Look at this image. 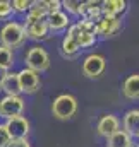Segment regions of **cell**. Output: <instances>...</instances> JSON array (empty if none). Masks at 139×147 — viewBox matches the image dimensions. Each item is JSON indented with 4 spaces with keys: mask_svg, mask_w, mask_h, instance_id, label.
<instances>
[{
    "mask_svg": "<svg viewBox=\"0 0 139 147\" xmlns=\"http://www.w3.org/2000/svg\"><path fill=\"white\" fill-rule=\"evenodd\" d=\"M22 28L26 31L28 39H33V41H45L52 34V31L46 24V19L45 21H36V22H31V24H22Z\"/></svg>",
    "mask_w": 139,
    "mask_h": 147,
    "instance_id": "10",
    "label": "cell"
},
{
    "mask_svg": "<svg viewBox=\"0 0 139 147\" xmlns=\"http://www.w3.org/2000/svg\"><path fill=\"white\" fill-rule=\"evenodd\" d=\"M0 92H2V91H0Z\"/></svg>",
    "mask_w": 139,
    "mask_h": 147,
    "instance_id": "32",
    "label": "cell"
},
{
    "mask_svg": "<svg viewBox=\"0 0 139 147\" xmlns=\"http://www.w3.org/2000/svg\"><path fill=\"white\" fill-rule=\"evenodd\" d=\"M77 28L81 33H86V34H96V22L93 21H86V19H79L77 22Z\"/></svg>",
    "mask_w": 139,
    "mask_h": 147,
    "instance_id": "23",
    "label": "cell"
},
{
    "mask_svg": "<svg viewBox=\"0 0 139 147\" xmlns=\"http://www.w3.org/2000/svg\"><path fill=\"white\" fill-rule=\"evenodd\" d=\"M10 142V137L5 130V125L0 123V147H7V144Z\"/></svg>",
    "mask_w": 139,
    "mask_h": 147,
    "instance_id": "27",
    "label": "cell"
},
{
    "mask_svg": "<svg viewBox=\"0 0 139 147\" xmlns=\"http://www.w3.org/2000/svg\"><path fill=\"white\" fill-rule=\"evenodd\" d=\"M7 72H9V70H5V69H0V80H2V79L7 75Z\"/></svg>",
    "mask_w": 139,
    "mask_h": 147,
    "instance_id": "29",
    "label": "cell"
},
{
    "mask_svg": "<svg viewBox=\"0 0 139 147\" xmlns=\"http://www.w3.org/2000/svg\"><path fill=\"white\" fill-rule=\"evenodd\" d=\"M26 39V31L19 21H7L0 29V46H5L12 51L21 48Z\"/></svg>",
    "mask_w": 139,
    "mask_h": 147,
    "instance_id": "1",
    "label": "cell"
},
{
    "mask_svg": "<svg viewBox=\"0 0 139 147\" xmlns=\"http://www.w3.org/2000/svg\"><path fill=\"white\" fill-rule=\"evenodd\" d=\"M102 16H103V14H102V2L88 0V2H82V3H81V10H79V17H81V19L96 22Z\"/></svg>",
    "mask_w": 139,
    "mask_h": 147,
    "instance_id": "16",
    "label": "cell"
},
{
    "mask_svg": "<svg viewBox=\"0 0 139 147\" xmlns=\"http://www.w3.org/2000/svg\"><path fill=\"white\" fill-rule=\"evenodd\" d=\"M31 2L33 0H12L10 5H12V12L14 14H28L29 7H31Z\"/></svg>",
    "mask_w": 139,
    "mask_h": 147,
    "instance_id": "21",
    "label": "cell"
},
{
    "mask_svg": "<svg viewBox=\"0 0 139 147\" xmlns=\"http://www.w3.org/2000/svg\"><path fill=\"white\" fill-rule=\"evenodd\" d=\"M119 130H120V120H119V116H115V115H112V113L103 115V116L98 120V123H96V132H98V135H100V137H105V139H108L110 135H113V134L119 132Z\"/></svg>",
    "mask_w": 139,
    "mask_h": 147,
    "instance_id": "9",
    "label": "cell"
},
{
    "mask_svg": "<svg viewBox=\"0 0 139 147\" xmlns=\"http://www.w3.org/2000/svg\"><path fill=\"white\" fill-rule=\"evenodd\" d=\"M26 111V99L22 96H3L0 98V118L10 120L22 116Z\"/></svg>",
    "mask_w": 139,
    "mask_h": 147,
    "instance_id": "4",
    "label": "cell"
},
{
    "mask_svg": "<svg viewBox=\"0 0 139 147\" xmlns=\"http://www.w3.org/2000/svg\"><path fill=\"white\" fill-rule=\"evenodd\" d=\"M16 62V55L12 50L5 48V46H0V69H5V70H10L12 65Z\"/></svg>",
    "mask_w": 139,
    "mask_h": 147,
    "instance_id": "20",
    "label": "cell"
},
{
    "mask_svg": "<svg viewBox=\"0 0 139 147\" xmlns=\"http://www.w3.org/2000/svg\"><path fill=\"white\" fill-rule=\"evenodd\" d=\"M46 17H48L46 0H33L28 14L24 16V22H21V24H31L36 21H45Z\"/></svg>",
    "mask_w": 139,
    "mask_h": 147,
    "instance_id": "11",
    "label": "cell"
},
{
    "mask_svg": "<svg viewBox=\"0 0 139 147\" xmlns=\"http://www.w3.org/2000/svg\"><path fill=\"white\" fill-rule=\"evenodd\" d=\"M122 31V21L120 19H113V17H105L102 16L96 21V38L108 39V38L117 36Z\"/></svg>",
    "mask_w": 139,
    "mask_h": 147,
    "instance_id": "8",
    "label": "cell"
},
{
    "mask_svg": "<svg viewBox=\"0 0 139 147\" xmlns=\"http://www.w3.org/2000/svg\"><path fill=\"white\" fill-rule=\"evenodd\" d=\"M60 50H62V55L65 58H76L77 53L81 51V46H79V43L76 39H72L69 36H64V39H62V48Z\"/></svg>",
    "mask_w": 139,
    "mask_h": 147,
    "instance_id": "19",
    "label": "cell"
},
{
    "mask_svg": "<svg viewBox=\"0 0 139 147\" xmlns=\"http://www.w3.org/2000/svg\"><path fill=\"white\" fill-rule=\"evenodd\" d=\"M46 24L50 28L52 33H57V31H64L67 29L70 24V16H67L64 10H59V12H53V14H48L46 17Z\"/></svg>",
    "mask_w": 139,
    "mask_h": 147,
    "instance_id": "15",
    "label": "cell"
},
{
    "mask_svg": "<svg viewBox=\"0 0 139 147\" xmlns=\"http://www.w3.org/2000/svg\"><path fill=\"white\" fill-rule=\"evenodd\" d=\"M12 5L9 0H0V21H7L12 16Z\"/></svg>",
    "mask_w": 139,
    "mask_h": 147,
    "instance_id": "24",
    "label": "cell"
},
{
    "mask_svg": "<svg viewBox=\"0 0 139 147\" xmlns=\"http://www.w3.org/2000/svg\"><path fill=\"white\" fill-rule=\"evenodd\" d=\"M134 147H139V142H138V144H134Z\"/></svg>",
    "mask_w": 139,
    "mask_h": 147,
    "instance_id": "30",
    "label": "cell"
},
{
    "mask_svg": "<svg viewBox=\"0 0 139 147\" xmlns=\"http://www.w3.org/2000/svg\"><path fill=\"white\" fill-rule=\"evenodd\" d=\"M122 94L127 99H131V101L139 99V74H132V75L124 79V82H122Z\"/></svg>",
    "mask_w": 139,
    "mask_h": 147,
    "instance_id": "17",
    "label": "cell"
},
{
    "mask_svg": "<svg viewBox=\"0 0 139 147\" xmlns=\"http://www.w3.org/2000/svg\"><path fill=\"white\" fill-rule=\"evenodd\" d=\"M96 41H98L96 34H86V33H81V36H79V46H81V48H91Z\"/></svg>",
    "mask_w": 139,
    "mask_h": 147,
    "instance_id": "25",
    "label": "cell"
},
{
    "mask_svg": "<svg viewBox=\"0 0 139 147\" xmlns=\"http://www.w3.org/2000/svg\"><path fill=\"white\" fill-rule=\"evenodd\" d=\"M7 147H31V142L28 139H17V140H10Z\"/></svg>",
    "mask_w": 139,
    "mask_h": 147,
    "instance_id": "28",
    "label": "cell"
},
{
    "mask_svg": "<svg viewBox=\"0 0 139 147\" xmlns=\"http://www.w3.org/2000/svg\"><path fill=\"white\" fill-rule=\"evenodd\" d=\"M125 10H127V2L125 0H103L102 2V14L105 17L120 19V16Z\"/></svg>",
    "mask_w": 139,
    "mask_h": 147,
    "instance_id": "14",
    "label": "cell"
},
{
    "mask_svg": "<svg viewBox=\"0 0 139 147\" xmlns=\"http://www.w3.org/2000/svg\"><path fill=\"white\" fill-rule=\"evenodd\" d=\"M77 113V99L72 94H60L52 103V115L57 120H70Z\"/></svg>",
    "mask_w": 139,
    "mask_h": 147,
    "instance_id": "3",
    "label": "cell"
},
{
    "mask_svg": "<svg viewBox=\"0 0 139 147\" xmlns=\"http://www.w3.org/2000/svg\"><path fill=\"white\" fill-rule=\"evenodd\" d=\"M3 125H5V130H7L10 140L28 139V135H29V132H31V123H29V120H28L24 115H22V116L10 118V120H5Z\"/></svg>",
    "mask_w": 139,
    "mask_h": 147,
    "instance_id": "6",
    "label": "cell"
},
{
    "mask_svg": "<svg viewBox=\"0 0 139 147\" xmlns=\"http://www.w3.org/2000/svg\"><path fill=\"white\" fill-rule=\"evenodd\" d=\"M105 69H106V58H105L103 55H98V53L88 55L82 60V65H81L82 75L88 77V79H98V77H102Z\"/></svg>",
    "mask_w": 139,
    "mask_h": 147,
    "instance_id": "5",
    "label": "cell"
},
{
    "mask_svg": "<svg viewBox=\"0 0 139 147\" xmlns=\"http://www.w3.org/2000/svg\"><path fill=\"white\" fill-rule=\"evenodd\" d=\"M122 130L132 139H136L139 135V110L138 108L129 110L124 115V118H122Z\"/></svg>",
    "mask_w": 139,
    "mask_h": 147,
    "instance_id": "13",
    "label": "cell"
},
{
    "mask_svg": "<svg viewBox=\"0 0 139 147\" xmlns=\"http://www.w3.org/2000/svg\"><path fill=\"white\" fill-rule=\"evenodd\" d=\"M24 67L36 74L46 72L50 69V55H48V51L40 45L31 46L24 55Z\"/></svg>",
    "mask_w": 139,
    "mask_h": 147,
    "instance_id": "2",
    "label": "cell"
},
{
    "mask_svg": "<svg viewBox=\"0 0 139 147\" xmlns=\"http://www.w3.org/2000/svg\"><path fill=\"white\" fill-rule=\"evenodd\" d=\"M17 79H19V87L22 94H35L36 91L41 87V79L40 74L33 72L29 69H21L17 72Z\"/></svg>",
    "mask_w": 139,
    "mask_h": 147,
    "instance_id": "7",
    "label": "cell"
},
{
    "mask_svg": "<svg viewBox=\"0 0 139 147\" xmlns=\"http://www.w3.org/2000/svg\"><path fill=\"white\" fill-rule=\"evenodd\" d=\"M106 147H134L132 137H129L122 128L106 139Z\"/></svg>",
    "mask_w": 139,
    "mask_h": 147,
    "instance_id": "18",
    "label": "cell"
},
{
    "mask_svg": "<svg viewBox=\"0 0 139 147\" xmlns=\"http://www.w3.org/2000/svg\"><path fill=\"white\" fill-rule=\"evenodd\" d=\"M81 3L82 2H79V0H64L62 2V9H65L67 12V16H77L79 17V10H81Z\"/></svg>",
    "mask_w": 139,
    "mask_h": 147,
    "instance_id": "22",
    "label": "cell"
},
{
    "mask_svg": "<svg viewBox=\"0 0 139 147\" xmlns=\"http://www.w3.org/2000/svg\"><path fill=\"white\" fill-rule=\"evenodd\" d=\"M138 140H139V135H138Z\"/></svg>",
    "mask_w": 139,
    "mask_h": 147,
    "instance_id": "31",
    "label": "cell"
},
{
    "mask_svg": "<svg viewBox=\"0 0 139 147\" xmlns=\"http://www.w3.org/2000/svg\"><path fill=\"white\" fill-rule=\"evenodd\" d=\"M46 9H48V14L59 12V10H62V2L60 0H46Z\"/></svg>",
    "mask_w": 139,
    "mask_h": 147,
    "instance_id": "26",
    "label": "cell"
},
{
    "mask_svg": "<svg viewBox=\"0 0 139 147\" xmlns=\"http://www.w3.org/2000/svg\"><path fill=\"white\" fill-rule=\"evenodd\" d=\"M0 91L3 92V96H22L17 72H12V70L7 72V75L0 80Z\"/></svg>",
    "mask_w": 139,
    "mask_h": 147,
    "instance_id": "12",
    "label": "cell"
}]
</instances>
